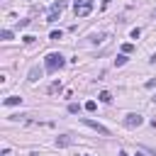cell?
<instances>
[{"instance_id":"cell-9","label":"cell","mask_w":156,"mask_h":156,"mask_svg":"<svg viewBox=\"0 0 156 156\" xmlns=\"http://www.w3.org/2000/svg\"><path fill=\"white\" fill-rule=\"evenodd\" d=\"M58 15H61L58 10H49V17H46V22H56V20H58Z\"/></svg>"},{"instance_id":"cell-3","label":"cell","mask_w":156,"mask_h":156,"mask_svg":"<svg viewBox=\"0 0 156 156\" xmlns=\"http://www.w3.org/2000/svg\"><path fill=\"white\" fill-rule=\"evenodd\" d=\"M141 124H144V117L136 115V112H129V115L124 117V127H127V129H136V127H141Z\"/></svg>"},{"instance_id":"cell-6","label":"cell","mask_w":156,"mask_h":156,"mask_svg":"<svg viewBox=\"0 0 156 156\" xmlns=\"http://www.w3.org/2000/svg\"><path fill=\"white\" fill-rule=\"evenodd\" d=\"M46 93H49V95H54V93H61V80H54V83L46 88Z\"/></svg>"},{"instance_id":"cell-19","label":"cell","mask_w":156,"mask_h":156,"mask_svg":"<svg viewBox=\"0 0 156 156\" xmlns=\"http://www.w3.org/2000/svg\"><path fill=\"white\" fill-rule=\"evenodd\" d=\"M119 156H129V154H127V151H119Z\"/></svg>"},{"instance_id":"cell-8","label":"cell","mask_w":156,"mask_h":156,"mask_svg":"<svg viewBox=\"0 0 156 156\" xmlns=\"http://www.w3.org/2000/svg\"><path fill=\"white\" fill-rule=\"evenodd\" d=\"M22 102V98H17V95H10V98H5V105H20Z\"/></svg>"},{"instance_id":"cell-7","label":"cell","mask_w":156,"mask_h":156,"mask_svg":"<svg viewBox=\"0 0 156 156\" xmlns=\"http://www.w3.org/2000/svg\"><path fill=\"white\" fill-rule=\"evenodd\" d=\"M71 144H73V139H71V136H66V134L56 139V146H71Z\"/></svg>"},{"instance_id":"cell-11","label":"cell","mask_w":156,"mask_h":156,"mask_svg":"<svg viewBox=\"0 0 156 156\" xmlns=\"http://www.w3.org/2000/svg\"><path fill=\"white\" fill-rule=\"evenodd\" d=\"M63 7H66V0H56V2L51 5V10H58V12H61Z\"/></svg>"},{"instance_id":"cell-17","label":"cell","mask_w":156,"mask_h":156,"mask_svg":"<svg viewBox=\"0 0 156 156\" xmlns=\"http://www.w3.org/2000/svg\"><path fill=\"white\" fill-rule=\"evenodd\" d=\"M139 34H141V29L136 27V29H132V39H139Z\"/></svg>"},{"instance_id":"cell-12","label":"cell","mask_w":156,"mask_h":156,"mask_svg":"<svg viewBox=\"0 0 156 156\" xmlns=\"http://www.w3.org/2000/svg\"><path fill=\"white\" fill-rule=\"evenodd\" d=\"M98 98H100V100H102V102H110V100H112V95H110V93H107V90H102V93H100V95H98Z\"/></svg>"},{"instance_id":"cell-10","label":"cell","mask_w":156,"mask_h":156,"mask_svg":"<svg viewBox=\"0 0 156 156\" xmlns=\"http://www.w3.org/2000/svg\"><path fill=\"white\" fill-rule=\"evenodd\" d=\"M85 110H88V112H95V110H98V102H95V100H88V102H85Z\"/></svg>"},{"instance_id":"cell-22","label":"cell","mask_w":156,"mask_h":156,"mask_svg":"<svg viewBox=\"0 0 156 156\" xmlns=\"http://www.w3.org/2000/svg\"><path fill=\"white\" fill-rule=\"evenodd\" d=\"M151 154H154V156H156V151H151Z\"/></svg>"},{"instance_id":"cell-15","label":"cell","mask_w":156,"mask_h":156,"mask_svg":"<svg viewBox=\"0 0 156 156\" xmlns=\"http://www.w3.org/2000/svg\"><path fill=\"white\" fill-rule=\"evenodd\" d=\"M78 110H80V107H78L76 102H71V105H68V112H71V115H78Z\"/></svg>"},{"instance_id":"cell-4","label":"cell","mask_w":156,"mask_h":156,"mask_svg":"<svg viewBox=\"0 0 156 156\" xmlns=\"http://www.w3.org/2000/svg\"><path fill=\"white\" fill-rule=\"evenodd\" d=\"M83 124H85V127H90V129H95V132H98V134H102V136H110V129H107L105 124L95 122V119H88V117H83Z\"/></svg>"},{"instance_id":"cell-18","label":"cell","mask_w":156,"mask_h":156,"mask_svg":"<svg viewBox=\"0 0 156 156\" xmlns=\"http://www.w3.org/2000/svg\"><path fill=\"white\" fill-rule=\"evenodd\" d=\"M51 39H54V41H58V39H61V32H56V29H54V32H51Z\"/></svg>"},{"instance_id":"cell-5","label":"cell","mask_w":156,"mask_h":156,"mask_svg":"<svg viewBox=\"0 0 156 156\" xmlns=\"http://www.w3.org/2000/svg\"><path fill=\"white\" fill-rule=\"evenodd\" d=\"M41 76H44V71H41L39 66H34V68H29V73H27V80H29V83H37Z\"/></svg>"},{"instance_id":"cell-20","label":"cell","mask_w":156,"mask_h":156,"mask_svg":"<svg viewBox=\"0 0 156 156\" xmlns=\"http://www.w3.org/2000/svg\"><path fill=\"white\" fill-rule=\"evenodd\" d=\"M134 156H144V154H141V151H136V154H134Z\"/></svg>"},{"instance_id":"cell-16","label":"cell","mask_w":156,"mask_h":156,"mask_svg":"<svg viewBox=\"0 0 156 156\" xmlns=\"http://www.w3.org/2000/svg\"><path fill=\"white\" fill-rule=\"evenodd\" d=\"M134 49V44H122V54H129Z\"/></svg>"},{"instance_id":"cell-13","label":"cell","mask_w":156,"mask_h":156,"mask_svg":"<svg viewBox=\"0 0 156 156\" xmlns=\"http://www.w3.org/2000/svg\"><path fill=\"white\" fill-rule=\"evenodd\" d=\"M115 63H117V66H122V63H127V54H119V56L115 58Z\"/></svg>"},{"instance_id":"cell-23","label":"cell","mask_w":156,"mask_h":156,"mask_svg":"<svg viewBox=\"0 0 156 156\" xmlns=\"http://www.w3.org/2000/svg\"><path fill=\"white\" fill-rule=\"evenodd\" d=\"M154 17H156V10H154Z\"/></svg>"},{"instance_id":"cell-14","label":"cell","mask_w":156,"mask_h":156,"mask_svg":"<svg viewBox=\"0 0 156 156\" xmlns=\"http://www.w3.org/2000/svg\"><path fill=\"white\" fill-rule=\"evenodd\" d=\"M0 37L7 41V39H12V32H10V29H2V32H0Z\"/></svg>"},{"instance_id":"cell-2","label":"cell","mask_w":156,"mask_h":156,"mask_svg":"<svg viewBox=\"0 0 156 156\" xmlns=\"http://www.w3.org/2000/svg\"><path fill=\"white\" fill-rule=\"evenodd\" d=\"M73 12L76 17H88L93 12V0H73Z\"/></svg>"},{"instance_id":"cell-1","label":"cell","mask_w":156,"mask_h":156,"mask_svg":"<svg viewBox=\"0 0 156 156\" xmlns=\"http://www.w3.org/2000/svg\"><path fill=\"white\" fill-rule=\"evenodd\" d=\"M63 63H66V58H63L61 54H56V51H54V54H46V58H44V71H46V73H56Z\"/></svg>"},{"instance_id":"cell-21","label":"cell","mask_w":156,"mask_h":156,"mask_svg":"<svg viewBox=\"0 0 156 156\" xmlns=\"http://www.w3.org/2000/svg\"><path fill=\"white\" fill-rule=\"evenodd\" d=\"M151 100H154V102H156V95H154V98H151Z\"/></svg>"}]
</instances>
